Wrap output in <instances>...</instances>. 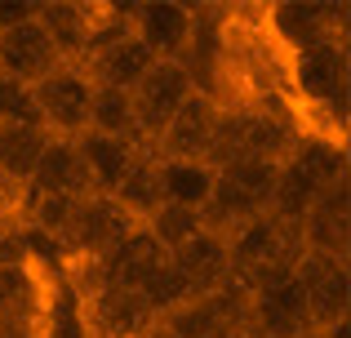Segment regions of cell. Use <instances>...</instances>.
Listing matches in <instances>:
<instances>
[{
    "label": "cell",
    "mask_w": 351,
    "mask_h": 338,
    "mask_svg": "<svg viewBox=\"0 0 351 338\" xmlns=\"http://www.w3.org/2000/svg\"><path fill=\"white\" fill-rule=\"evenodd\" d=\"M302 254V236L293 227L276 223L271 214H258L227 241V263H232V280L245 294L267 285H280L293 276V263Z\"/></svg>",
    "instance_id": "1"
},
{
    "label": "cell",
    "mask_w": 351,
    "mask_h": 338,
    "mask_svg": "<svg viewBox=\"0 0 351 338\" xmlns=\"http://www.w3.org/2000/svg\"><path fill=\"white\" fill-rule=\"evenodd\" d=\"M267 40L289 58V53L316 49V45H347V5H316V0H285L263 9Z\"/></svg>",
    "instance_id": "2"
},
{
    "label": "cell",
    "mask_w": 351,
    "mask_h": 338,
    "mask_svg": "<svg viewBox=\"0 0 351 338\" xmlns=\"http://www.w3.org/2000/svg\"><path fill=\"white\" fill-rule=\"evenodd\" d=\"M196 94L191 76L182 71V62H152L143 80L129 89V112H134V134L138 147H156L165 134V125L178 116V107Z\"/></svg>",
    "instance_id": "3"
},
{
    "label": "cell",
    "mask_w": 351,
    "mask_h": 338,
    "mask_svg": "<svg viewBox=\"0 0 351 338\" xmlns=\"http://www.w3.org/2000/svg\"><path fill=\"white\" fill-rule=\"evenodd\" d=\"M89 76L71 62H62L58 71H49L45 80L32 85V103L40 112V125L49 138H80L89 130Z\"/></svg>",
    "instance_id": "4"
},
{
    "label": "cell",
    "mask_w": 351,
    "mask_h": 338,
    "mask_svg": "<svg viewBox=\"0 0 351 338\" xmlns=\"http://www.w3.org/2000/svg\"><path fill=\"white\" fill-rule=\"evenodd\" d=\"M293 280L307 298L311 330H329L338 321H351V263L302 250L298 263H293Z\"/></svg>",
    "instance_id": "5"
},
{
    "label": "cell",
    "mask_w": 351,
    "mask_h": 338,
    "mask_svg": "<svg viewBox=\"0 0 351 338\" xmlns=\"http://www.w3.org/2000/svg\"><path fill=\"white\" fill-rule=\"evenodd\" d=\"M138 227L143 223L129 218L112 196H85L76 232H71L67 250H62V267H94V263H103L125 236H134Z\"/></svg>",
    "instance_id": "6"
},
{
    "label": "cell",
    "mask_w": 351,
    "mask_h": 338,
    "mask_svg": "<svg viewBox=\"0 0 351 338\" xmlns=\"http://www.w3.org/2000/svg\"><path fill=\"white\" fill-rule=\"evenodd\" d=\"M298 236H302V250L351 263V178L329 182V187L316 191Z\"/></svg>",
    "instance_id": "7"
},
{
    "label": "cell",
    "mask_w": 351,
    "mask_h": 338,
    "mask_svg": "<svg viewBox=\"0 0 351 338\" xmlns=\"http://www.w3.org/2000/svg\"><path fill=\"white\" fill-rule=\"evenodd\" d=\"M80 316H85L89 338H143L156 325V312L147 307L143 289L116 285H98L94 294L80 298Z\"/></svg>",
    "instance_id": "8"
},
{
    "label": "cell",
    "mask_w": 351,
    "mask_h": 338,
    "mask_svg": "<svg viewBox=\"0 0 351 338\" xmlns=\"http://www.w3.org/2000/svg\"><path fill=\"white\" fill-rule=\"evenodd\" d=\"M302 330H311L307 316V298H302L298 280H280L249 294V312H245V338H298Z\"/></svg>",
    "instance_id": "9"
},
{
    "label": "cell",
    "mask_w": 351,
    "mask_h": 338,
    "mask_svg": "<svg viewBox=\"0 0 351 338\" xmlns=\"http://www.w3.org/2000/svg\"><path fill=\"white\" fill-rule=\"evenodd\" d=\"M218 112L223 107L205 94H191L187 103L178 107L169 125H165L160 143H156V156L160 160H200L209 165V152H214V134H218Z\"/></svg>",
    "instance_id": "10"
},
{
    "label": "cell",
    "mask_w": 351,
    "mask_h": 338,
    "mask_svg": "<svg viewBox=\"0 0 351 338\" xmlns=\"http://www.w3.org/2000/svg\"><path fill=\"white\" fill-rule=\"evenodd\" d=\"M129 32L156 62H178L191 40V5H169V0L129 5Z\"/></svg>",
    "instance_id": "11"
},
{
    "label": "cell",
    "mask_w": 351,
    "mask_h": 338,
    "mask_svg": "<svg viewBox=\"0 0 351 338\" xmlns=\"http://www.w3.org/2000/svg\"><path fill=\"white\" fill-rule=\"evenodd\" d=\"M62 58L53 49V40L40 32V23H18L14 32L0 36V76L14 80V85H27L32 89L36 80H45L49 71H58Z\"/></svg>",
    "instance_id": "12"
},
{
    "label": "cell",
    "mask_w": 351,
    "mask_h": 338,
    "mask_svg": "<svg viewBox=\"0 0 351 338\" xmlns=\"http://www.w3.org/2000/svg\"><path fill=\"white\" fill-rule=\"evenodd\" d=\"M45 280L36 263L27 267H0V330L45 338Z\"/></svg>",
    "instance_id": "13"
},
{
    "label": "cell",
    "mask_w": 351,
    "mask_h": 338,
    "mask_svg": "<svg viewBox=\"0 0 351 338\" xmlns=\"http://www.w3.org/2000/svg\"><path fill=\"white\" fill-rule=\"evenodd\" d=\"M27 196H94V187H89V173H85V160H80L76 152V138H49L40 152V160H36L32 169V182H27L23 200Z\"/></svg>",
    "instance_id": "14"
},
{
    "label": "cell",
    "mask_w": 351,
    "mask_h": 338,
    "mask_svg": "<svg viewBox=\"0 0 351 338\" xmlns=\"http://www.w3.org/2000/svg\"><path fill=\"white\" fill-rule=\"evenodd\" d=\"M94 18H98V5H85V0H36V23L53 40L58 58L71 62V67L85 58Z\"/></svg>",
    "instance_id": "15"
},
{
    "label": "cell",
    "mask_w": 351,
    "mask_h": 338,
    "mask_svg": "<svg viewBox=\"0 0 351 338\" xmlns=\"http://www.w3.org/2000/svg\"><path fill=\"white\" fill-rule=\"evenodd\" d=\"M169 263L178 267V276L187 280L191 298L214 294V289L232 276V263H227V241H223V236H214V232H205V227H200L187 245H178V250L169 254Z\"/></svg>",
    "instance_id": "16"
},
{
    "label": "cell",
    "mask_w": 351,
    "mask_h": 338,
    "mask_svg": "<svg viewBox=\"0 0 351 338\" xmlns=\"http://www.w3.org/2000/svg\"><path fill=\"white\" fill-rule=\"evenodd\" d=\"M152 62L156 58L134 40V32H129V36H120V40L103 45L98 53L80 58L76 67L89 76V85H103V89H120V94H129V89H134L138 80L152 71Z\"/></svg>",
    "instance_id": "17"
},
{
    "label": "cell",
    "mask_w": 351,
    "mask_h": 338,
    "mask_svg": "<svg viewBox=\"0 0 351 338\" xmlns=\"http://www.w3.org/2000/svg\"><path fill=\"white\" fill-rule=\"evenodd\" d=\"M112 200L125 209L129 218H138V223H147V218L165 205V191H160V156H156L152 147H138L134 152L125 178H120L116 191H112Z\"/></svg>",
    "instance_id": "18"
},
{
    "label": "cell",
    "mask_w": 351,
    "mask_h": 338,
    "mask_svg": "<svg viewBox=\"0 0 351 338\" xmlns=\"http://www.w3.org/2000/svg\"><path fill=\"white\" fill-rule=\"evenodd\" d=\"M76 152H80V160H85V173H89V187H94V196H112L116 182L125 178L129 160H134L138 143L107 138V134L85 130V134L76 138Z\"/></svg>",
    "instance_id": "19"
},
{
    "label": "cell",
    "mask_w": 351,
    "mask_h": 338,
    "mask_svg": "<svg viewBox=\"0 0 351 338\" xmlns=\"http://www.w3.org/2000/svg\"><path fill=\"white\" fill-rule=\"evenodd\" d=\"M289 165H298L316 187L343 182L347 178V143L329 138V134H316V130H302L289 152Z\"/></svg>",
    "instance_id": "20"
},
{
    "label": "cell",
    "mask_w": 351,
    "mask_h": 338,
    "mask_svg": "<svg viewBox=\"0 0 351 338\" xmlns=\"http://www.w3.org/2000/svg\"><path fill=\"white\" fill-rule=\"evenodd\" d=\"M45 143H49V134L40 125H0V173L14 191H27Z\"/></svg>",
    "instance_id": "21"
},
{
    "label": "cell",
    "mask_w": 351,
    "mask_h": 338,
    "mask_svg": "<svg viewBox=\"0 0 351 338\" xmlns=\"http://www.w3.org/2000/svg\"><path fill=\"white\" fill-rule=\"evenodd\" d=\"M218 173L200 160H160V191L165 205H182V209H205L209 191H214Z\"/></svg>",
    "instance_id": "22"
},
{
    "label": "cell",
    "mask_w": 351,
    "mask_h": 338,
    "mask_svg": "<svg viewBox=\"0 0 351 338\" xmlns=\"http://www.w3.org/2000/svg\"><path fill=\"white\" fill-rule=\"evenodd\" d=\"M89 130H94V134H107V138L138 143V134H134V112H129V94L94 85V94H89Z\"/></svg>",
    "instance_id": "23"
},
{
    "label": "cell",
    "mask_w": 351,
    "mask_h": 338,
    "mask_svg": "<svg viewBox=\"0 0 351 338\" xmlns=\"http://www.w3.org/2000/svg\"><path fill=\"white\" fill-rule=\"evenodd\" d=\"M214 173H218L223 182H232L240 196H249V200H254V205L267 214L280 165H267V160H227V165H223V169H214Z\"/></svg>",
    "instance_id": "24"
},
{
    "label": "cell",
    "mask_w": 351,
    "mask_h": 338,
    "mask_svg": "<svg viewBox=\"0 0 351 338\" xmlns=\"http://www.w3.org/2000/svg\"><path fill=\"white\" fill-rule=\"evenodd\" d=\"M160 325H165V330H169L173 338H209L214 330H232V325L223 321V312H218L214 294L191 298V303L173 307L169 316H160Z\"/></svg>",
    "instance_id": "25"
},
{
    "label": "cell",
    "mask_w": 351,
    "mask_h": 338,
    "mask_svg": "<svg viewBox=\"0 0 351 338\" xmlns=\"http://www.w3.org/2000/svg\"><path fill=\"white\" fill-rule=\"evenodd\" d=\"M143 227H147V236H152L165 254H173L178 245H187L191 236L200 232V214L196 209H182V205H160Z\"/></svg>",
    "instance_id": "26"
},
{
    "label": "cell",
    "mask_w": 351,
    "mask_h": 338,
    "mask_svg": "<svg viewBox=\"0 0 351 338\" xmlns=\"http://www.w3.org/2000/svg\"><path fill=\"white\" fill-rule=\"evenodd\" d=\"M143 298H147V307L156 312V321H160V316H169L173 307L191 303V289H187V280L178 276V267H173V263L165 258L160 267L152 271V280L143 285Z\"/></svg>",
    "instance_id": "27"
},
{
    "label": "cell",
    "mask_w": 351,
    "mask_h": 338,
    "mask_svg": "<svg viewBox=\"0 0 351 338\" xmlns=\"http://www.w3.org/2000/svg\"><path fill=\"white\" fill-rule=\"evenodd\" d=\"M0 125H40V112H36V103H32V89L14 85V80H5V76H0Z\"/></svg>",
    "instance_id": "28"
},
{
    "label": "cell",
    "mask_w": 351,
    "mask_h": 338,
    "mask_svg": "<svg viewBox=\"0 0 351 338\" xmlns=\"http://www.w3.org/2000/svg\"><path fill=\"white\" fill-rule=\"evenodd\" d=\"M36 18V0H0V36L14 32L18 23H32Z\"/></svg>",
    "instance_id": "29"
},
{
    "label": "cell",
    "mask_w": 351,
    "mask_h": 338,
    "mask_svg": "<svg viewBox=\"0 0 351 338\" xmlns=\"http://www.w3.org/2000/svg\"><path fill=\"white\" fill-rule=\"evenodd\" d=\"M325 338H351V321H338V325H329Z\"/></svg>",
    "instance_id": "30"
},
{
    "label": "cell",
    "mask_w": 351,
    "mask_h": 338,
    "mask_svg": "<svg viewBox=\"0 0 351 338\" xmlns=\"http://www.w3.org/2000/svg\"><path fill=\"white\" fill-rule=\"evenodd\" d=\"M143 338H173V334H169V330H165V325H160V321H156V325H152V330H147Z\"/></svg>",
    "instance_id": "31"
},
{
    "label": "cell",
    "mask_w": 351,
    "mask_h": 338,
    "mask_svg": "<svg viewBox=\"0 0 351 338\" xmlns=\"http://www.w3.org/2000/svg\"><path fill=\"white\" fill-rule=\"evenodd\" d=\"M209 338H240V334H236V330H214Z\"/></svg>",
    "instance_id": "32"
},
{
    "label": "cell",
    "mask_w": 351,
    "mask_h": 338,
    "mask_svg": "<svg viewBox=\"0 0 351 338\" xmlns=\"http://www.w3.org/2000/svg\"><path fill=\"white\" fill-rule=\"evenodd\" d=\"M298 338H325V330H302Z\"/></svg>",
    "instance_id": "33"
},
{
    "label": "cell",
    "mask_w": 351,
    "mask_h": 338,
    "mask_svg": "<svg viewBox=\"0 0 351 338\" xmlns=\"http://www.w3.org/2000/svg\"><path fill=\"white\" fill-rule=\"evenodd\" d=\"M0 338H32V334H14V330H0Z\"/></svg>",
    "instance_id": "34"
},
{
    "label": "cell",
    "mask_w": 351,
    "mask_h": 338,
    "mask_svg": "<svg viewBox=\"0 0 351 338\" xmlns=\"http://www.w3.org/2000/svg\"><path fill=\"white\" fill-rule=\"evenodd\" d=\"M240 338H245V334H240Z\"/></svg>",
    "instance_id": "35"
}]
</instances>
